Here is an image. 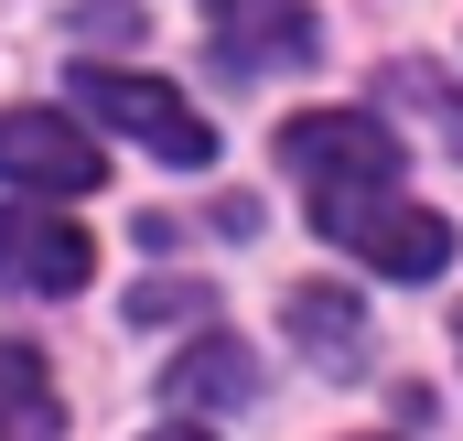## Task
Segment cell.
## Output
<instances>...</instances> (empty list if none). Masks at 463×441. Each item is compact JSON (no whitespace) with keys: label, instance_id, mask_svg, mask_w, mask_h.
Segmentation results:
<instances>
[{"label":"cell","instance_id":"obj_3","mask_svg":"<svg viewBox=\"0 0 463 441\" xmlns=\"http://www.w3.org/2000/svg\"><path fill=\"white\" fill-rule=\"evenodd\" d=\"M0 183H22V194H98L109 162H98V140L65 108H0Z\"/></svg>","mask_w":463,"mask_h":441},{"label":"cell","instance_id":"obj_6","mask_svg":"<svg viewBox=\"0 0 463 441\" xmlns=\"http://www.w3.org/2000/svg\"><path fill=\"white\" fill-rule=\"evenodd\" d=\"M248 388H259V366H248V344H227V333H205V344L173 355V377H162L173 409H237Z\"/></svg>","mask_w":463,"mask_h":441},{"label":"cell","instance_id":"obj_8","mask_svg":"<svg viewBox=\"0 0 463 441\" xmlns=\"http://www.w3.org/2000/svg\"><path fill=\"white\" fill-rule=\"evenodd\" d=\"M291 333H302L313 366H366V313H355L345 291H324V280L291 291Z\"/></svg>","mask_w":463,"mask_h":441},{"label":"cell","instance_id":"obj_1","mask_svg":"<svg viewBox=\"0 0 463 441\" xmlns=\"http://www.w3.org/2000/svg\"><path fill=\"white\" fill-rule=\"evenodd\" d=\"M280 162H291L313 226H324L335 248H355L366 269H388V280H431V269L453 258V226L399 194V140H388V118L313 108V118L280 129Z\"/></svg>","mask_w":463,"mask_h":441},{"label":"cell","instance_id":"obj_2","mask_svg":"<svg viewBox=\"0 0 463 441\" xmlns=\"http://www.w3.org/2000/svg\"><path fill=\"white\" fill-rule=\"evenodd\" d=\"M76 108L87 118H109V129H129L140 151H162V162H216V129L184 108L162 76H129V65H76Z\"/></svg>","mask_w":463,"mask_h":441},{"label":"cell","instance_id":"obj_7","mask_svg":"<svg viewBox=\"0 0 463 441\" xmlns=\"http://www.w3.org/2000/svg\"><path fill=\"white\" fill-rule=\"evenodd\" d=\"M54 431H65V399L43 377V355L33 344H0V441H54Z\"/></svg>","mask_w":463,"mask_h":441},{"label":"cell","instance_id":"obj_10","mask_svg":"<svg viewBox=\"0 0 463 441\" xmlns=\"http://www.w3.org/2000/svg\"><path fill=\"white\" fill-rule=\"evenodd\" d=\"M388 87H399L410 108H431V118H442V140H453V151H463V98H453V87H442V76H431V65H399Z\"/></svg>","mask_w":463,"mask_h":441},{"label":"cell","instance_id":"obj_5","mask_svg":"<svg viewBox=\"0 0 463 441\" xmlns=\"http://www.w3.org/2000/svg\"><path fill=\"white\" fill-rule=\"evenodd\" d=\"M87 269H98L87 226L43 216V205H0V291H33V302H65V291H87Z\"/></svg>","mask_w":463,"mask_h":441},{"label":"cell","instance_id":"obj_11","mask_svg":"<svg viewBox=\"0 0 463 441\" xmlns=\"http://www.w3.org/2000/svg\"><path fill=\"white\" fill-rule=\"evenodd\" d=\"M151 441H205V431H151Z\"/></svg>","mask_w":463,"mask_h":441},{"label":"cell","instance_id":"obj_4","mask_svg":"<svg viewBox=\"0 0 463 441\" xmlns=\"http://www.w3.org/2000/svg\"><path fill=\"white\" fill-rule=\"evenodd\" d=\"M205 43L227 76H291V65H313L324 22H313V0H216Z\"/></svg>","mask_w":463,"mask_h":441},{"label":"cell","instance_id":"obj_9","mask_svg":"<svg viewBox=\"0 0 463 441\" xmlns=\"http://www.w3.org/2000/svg\"><path fill=\"white\" fill-rule=\"evenodd\" d=\"M194 313H216L205 280H140L129 291V324H194Z\"/></svg>","mask_w":463,"mask_h":441}]
</instances>
